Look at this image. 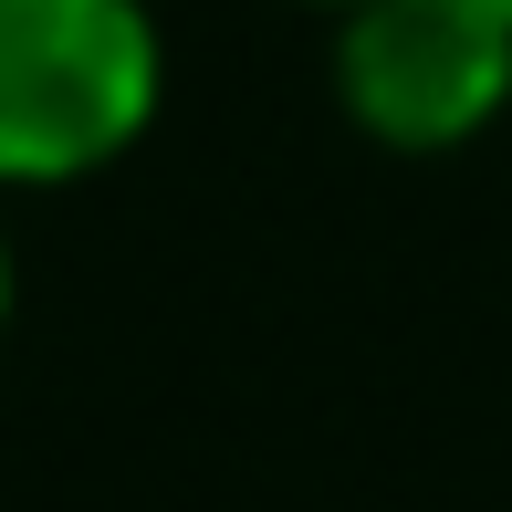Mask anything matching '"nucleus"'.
<instances>
[{
	"mask_svg": "<svg viewBox=\"0 0 512 512\" xmlns=\"http://www.w3.org/2000/svg\"><path fill=\"white\" fill-rule=\"evenodd\" d=\"M168 105L147 0H0V189L105 178Z\"/></svg>",
	"mask_w": 512,
	"mask_h": 512,
	"instance_id": "f257e3e1",
	"label": "nucleus"
},
{
	"mask_svg": "<svg viewBox=\"0 0 512 512\" xmlns=\"http://www.w3.org/2000/svg\"><path fill=\"white\" fill-rule=\"evenodd\" d=\"M335 105L387 157H450L512 105V21L492 0H356L335 11Z\"/></svg>",
	"mask_w": 512,
	"mask_h": 512,
	"instance_id": "f03ea898",
	"label": "nucleus"
},
{
	"mask_svg": "<svg viewBox=\"0 0 512 512\" xmlns=\"http://www.w3.org/2000/svg\"><path fill=\"white\" fill-rule=\"evenodd\" d=\"M0 335H11V241H0Z\"/></svg>",
	"mask_w": 512,
	"mask_h": 512,
	"instance_id": "7ed1b4c3",
	"label": "nucleus"
},
{
	"mask_svg": "<svg viewBox=\"0 0 512 512\" xmlns=\"http://www.w3.org/2000/svg\"><path fill=\"white\" fill-rule=\"evenodd\" d=\"M293 11H356V0H293Z\"/></svg>",
	"mask_w": 512,
	"mask_h": 512,
	"instance_id": "20e7f679",
	"label": "nucleus"
},
{
	"mask_svg": "<svg viewBox=\"0 0 512 512\" xmlns=\"http://www.w3.org/2000/svg\"><path fill=\"white\" fill-rule=\"evenodd\" d=\"M492 11H502V21H512V0H492Z\"/></svg>",
	"mask_w": 512,
	"mask_h": 512,
	"instance_id": "39448f33",
	"label": "nucleus"
}]
</instances>
